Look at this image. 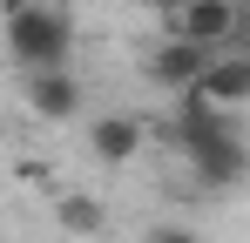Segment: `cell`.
I'll use <instances>...</instances> for the list:
<instances>
[{
    "label": "cell",
    "mask_w": 250,
    "mask_h": 243,
    "mask_svg": "<svg viewBox=\"0 0 250 243\" xmlns=\"http://www.w3.org/2000/svg\"><path fill=\"white\" fill-rule=\"evenodd\" d=\"M7 54L21 68H68L75 54V14L54 0H27L7 14Z\"/></svg>",
    "instance_id": "6da1fadb"
},
{
    "label": "cell",
    "mask_w": 250,
    "mask_h": 243,
    "mask_svg": "<svg viewBox=\"0 0 250 243\" xmlns=\"http://www.w3.org/2000/svg\"><path fill=\"white\" fill-rule=\"evenodd\" d=\"M230 128H237V108H216L196 81L176 88V142H183V156H189L196 142H209V135H230Z\"/></svg>",
    "instance_id": "5b68a950"
},
{
    "label": "cell",
    "mask_w": 250,
    "mask_h": 243,
    "mask_svg": "<svg viewBox=\"0 0 250 243\" xmlns=\"http://www.w3.org/2000/svg\"><path fill=\"white\" fill-rule=\"evenodd\" d=\"M54 223H61L68 237H95V230H102V202L95 196H61L54 202Z\"/></svg>",
    "instance_id": "9c48e42d"
},
{
    "label": "cell",
    "mask_w": 250,
    "mask_h": 243,
    "mask_svg": "<svg viewBox=\"0 0 250 243\" xmlns=\"http://www.w3.org/2000/svg\"><path fill=\"white\" fill-rule=\"evenodd\" d=\"M196 88H203L216 108H244V101H250V61L216 47V54H209V68L196 75Z\"/></svg>",
    "instance_id": "ba28073f"
},
{
    "label": "cell",
    "mask_w": 250,
    "mask_h": 243,
    "mask_svg": "<svg viewBox=\"0 0 250 243\" xmlns=\"http://www.w3.org/2000/svg\"><path fill=\"white\" fill-rule=\"evenodd\" d=\"M142 7H156V14H176V7H183V0H142Z\"/></svg>",
    "instance_id": "8fae6325"
},
{
    "label": "cell",
    "mask_w": 250,
    "mask_h": 243,
    "mask_svg": "<svg viewBox=\"0 0 250 243\" xmlns=\"http://www.w3.org/2000/svg\"><path fill=\"white\" fill-rule=\"evenodd\" d=\"M209 54H216V47L169 34L163 47H149V54H142V81H156V88H169V95H176V88H189V81L209 68Z\"/></svg>",
    "instance_id": "277c9868"
},
{
    "label": "cell",
    "mask_w": 250,
    "mask_h": 243,
    "mask_svg": "<svg viewBox=\"0 0 250 243\" xmlns=\"http://www.w3.org/2000/svg\"><path fill=\"white\" fill-rule=\"evenodd\" d=\"M0 7H7V14H14V7H27V0H0Z\"/></svg>",
    "instance_id": "7c38bea8"
},
{
    "label": "cell",
    "mask_w": 250,
    "mask_h": 243,
    "mask_svg": "<svg viewBox=\"0 0 250 243\" xmlns=\"http://www.w3.org/2000/svg\"><path fill=\"white\" fill-rule=\"evenodd\" d=\"M142 115H128V108H115V115H95L88 122V156L102 162V169H122V162L142 156Z\"/></svg>",
    "instance_id": "8992f818"
},
{
    "label": "cell",
    "mask_w": 250,
    "mask_h": 243,
    "mask_svg": "<svg viewBox=\"0 0 250 243\" xmlns=\"http://www.w3.org/2000/svg\"><path fill=\"white\" fill-rule=\"evenodd\" d=\"M149 243H203V237H196V230H183V223H156Z\"/></svg>",
    "instance_id": "30bf717a"
},
{
    "label": "cell",
    "mask_w": 250,
    "mask_h": 243,
    "mask_svg": "<svg viewBox=\"0 0 250 243\" xmlns=\"http://www.w3.org/2000/svg\"><path fill=\"white\" fill-rule=\"evenodd\" d=\"M163 27L183 40H203V47H230L244 27V7L237 0H183L176 14H163Z\"/></svg>",
    "instance_id": "7a4b0ae2"
},
{
    "label": "cell",
    "mask_w": 250,
    "mask_h": 243,
    "mask_svg": "<svg viewBox=\"0 0 250 243\" xmlns=\"http://www.w3.org/2000/svg\"><path fill=\"white\" fill-rule=\"evenodd\" d=\"M244 128H230V135H209V142H196L189 149V169H196V182H209V189H237L244 182Z\"/></svg>",
    "instance_id": "52a82bcc"
},
{
    "label": "cell",
    "mask_w": 250,
    "mask_h": 243,
    "mask_svg": "<svg viewBox=\"0 0 250 243\" xmlns=\"http://www.w3.org/2000/svg\"><path fill=\"white\" fill-rule=\"evenodd\" d=\"M21 101H27V115H41V122H75L82 115V81L68 68H27Z\"/></svg>",
    "instance_id": "3957f363"
}]
</instances>
